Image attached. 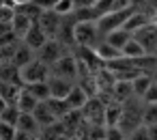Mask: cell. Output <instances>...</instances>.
Returning a JSON list of instances; mask_svg holds the SVG:
<instances>
[{
	"label": "cell",
	"instance_id": "83f0119b",
	"mask_svg": "<svg viewBox=\"0 0 157 140\" xmlns=\"http://www.w3.org/2000/svg\"><path fill=\"white\" fill-rule=\"evenodd\" d=\"M15 11H17V13H22V15H26V18H28V20H33V22H37V20L41 18V13H43V9L39 7L37 0H33V2H28V5H24V7H17Z\"/></svg>",
	"mask_w": 157,
	"mask_h": 140
},
{
	"label": "cell",
	"instance_id": "5bb4252c",
	"mask_svg": "<svg viewBox=\"0 0 157 140\" xmlns=\"http://www.w3.org/2000/svg\"><path fill=\"white\" fill-rule=\"evenodd\" d=\"M0 82H7V84H22V69H17L13 63H0Z\"/></svg>",
	"mask_w": 157,
	"mask_h": 140
},
{
	"label": "cell",
	"instance_id": "ffe728a7",
	"mask_svg": "<svg viewBox=\"0 0 157 140\" xmlns=\"http://www.w3.org/2000/svg\"><path fill=\"white\" fill-rule=\"evenodd\" d=\"M33 20H28L26 15H22V13H17L15 11V18H13V22H11V30H13V35L17 37V39H24L26 37V33L33 28Z\"/></svg>",
	"mask_w": 157,
	"mask_h": 140
},
{
	"label": "cell",
	"instance_id": "74e56055",
	"mask_svg": "<svg viewBox=\"0 0 157 140\" xmlns=\"http://www.w3.org/2000/svg\"><path fill=\"white\" fill-rule=\"evenodd\" d=\"M148 127V140H157V125H146Z\"/></svg>",
	"mask_w": 157,
	"mask_h": 140
},
{
	"label": "cell",
	"instance_id": "44dd1931",
	"mask_svg": "<svg viewBox=\"0 0 157 140\" xmlns=\"http://www.w3.org/2000/svg\"><path fill=\"white\" fill-rule=\"evenodd\" d=\"M33 116H35V121L39 123V127H41V129H45V127H52V125L60 123V121H56V119H54V114L48 110V106H45V103H39V106L35 108Z\"/></svg>",
	"mask_w": 157,
	"mask_h": 140
},
{
	"label": "cell",
	"instance_id": "30bf717a",
	"mask_svg": "<svg viewBox=\"0 0 157 140\" xmlns=\"http://www.w3.org/2000/svg\"><path fill=\"white\" fill-rule=\"evenodd\" d=\"M48 86H50V95L54 99H67V95L71 93V88L75 86V82L65 80V78H58V76H50Z\"/></svg>",
	"mask_w": 157,
	"mask_h": 140
},
{
	"label": "cell",
	"instance_id": "7a4b0ae2",
	"mask_svg": "<svg viewBox=\"0 0 157 140\" xmlns=\"http://www.w3.org/2000/svg\"><path fill=\"white\" fill-rule=\"evenodd\" d=\"M133 11H136V7H133V9H125V11H112V13H105V15H101V18H99V22H97V26H99V33L105 37L108 33L123 28V26L127 24V20L131 18V13H133Z\"/></svg>",
	"mask_w": 157,
	"mask_h": 140
},
{
	"label": "cell",
	"instance_id": "8fae6325",
	"mask_svg": "<svg viewBox=\"0 0 157 140\" xmlns=\"http://www.w3.org/2000/svg\"><path fill=\"white\" fill-rule=\"evenodd\" d=\"M151 22H153V15H151V13H146V11H142V9H136L123 28H125L127 33L136 35L138 30H142V28H144V26H148Z\"/></svg>",
	"mask_w": 157,
	"mask_h": 140
},
{
	"label": "cell",
	"instance_id": "1f68e13d",
	"mask_svg": "<svg viewBox=\"0 0 157 140\" xmlns=\"http://www.w3.org/2000/svg\"><path fill=\"white\" fill-rule=\"evenodd\" d=\"M15 136H17V129L13 125H7L0 121V140H15Z\"/></svg>",
	"mask_w": 157,
	"mask_h": 140
},
{
	"label": "cell",
	"instance_id": "2e32d148",
	"mask_svg": "<svg viewBox=\"0 0 157 140\" xmlns=\"http://www.w3.org/2000/svg\"><path fill=\"white\" fill-rule=\"evenodd\" d=\"M15 129H17V131H22V134L35 136V138L41 134L39 123H37V121H35V116H33V114H28V112H22V114H20V121H17Z\"/></svg>",
	"mask_w": 157,
	"mask_h": 140
},
{
	"label": "cell",
	"instance_id": "3957f363",
	"mask_svg": "<svg viewBox=\"0 0 157 140\" xmlns=\"http://www.w3.org/2000/svg\"><path fill=\"white\" fill-rule=\"evenodd\" d=\"M50 76H52V69H50L45 63H41L39 58H35L30 65H26V67L22 69V84H24V86H28V84L48 82V80H50Z\"/></svg>",
	"mask_w": 157,
	"mask_h": 140
},
{
	"label": "cell",
	"instance_id": "9a60e30c",
	"mask_svg": "<svg viewBox=\"0 0 157 140\" xmlns=\"http://www.w3.org/2000/svg\"><path fill=\"white\" fill-rule=\"evenodd\" d=\"M131 39H133V35H131V33H127L125 28L112 30V33H108V35L103 37V41H105V43H110L112 48H116L118 52H123V48H125Z\"/></svg>",
	"mask_w": 157,
	"mask_h": 140
},
{
	"label": "cell",
	"instance_id": "4dcf8cb0",
	"mask_svg": "<svg viewBox=\"0 0 157 140\" xmlns=\"http://www.w3.org/2000/svg\"><path fill=\"white\" fill-rule=\"evenodd\" d=\"M52 11H56L60 18L73 15V11H75V7H73V0H60V2H58V5H56Z\"/></svg>",
	"mask_w": 157,
	"mask_h": 140
},
{
	"label": "cell",
	"instance_id": "ac0fdd59",
	"mask_svg": "<svg viewBox=\"0 0 157 140\" xmlns=\"http://www.w3.org/2000/svg\"><path fill=\"white\" fill-rule=\"evenodd\" d=\"M123 103H116V101H108L105 103V127H118L121 119H123Z\"/></svg>",
	"mask_w": 157,
	"mask_h": 140
},
{
	"label": "cell",
	"instance_id": "5b68a950",
	"mask_svg": "<svg viewBox=\"0 0 157 140\" xmlns=\"http://www.w3.org/2000/svg\"><path fill=\"white\" fill-rule=\"evenodd\" d=\"M52 76L78 82V58L73 56V52H67L56 65H52Z\"/></svg>",
	"mask_w": 157,
	"mask_h": 140
},
{
	"label": "cell",
	"instance_id": "52a82bcc",
	"mask_svg": "<svg viewBox=\"0 0 157 140\" xmlns=\"http://www.w3.org/2000/svg\"><path fill=\"white\" fill-rule=\"evenodd\" d=\"M136 41H140V45L146 50V54L151 56H157V24L151 22L148 26H144L142 30H138L133 35Z\"/></svg>",
	"mask_w": 157,
	"mask_h": 140
},
{
	"label": "cell",
	"instance_id": "484cf974",
	"mask_svg": "<svg viewBox=\"0 0 157 140\" xmlns=\"http://www.w3.org/2000/svg\"><path fill=\"white\" fill-rule=\"evenodd\" d=\"M125 58H129V60H138V58H142V56H148L146 54V50L140 45V41H136V39H131L125 48H123V52H121Z\"/></svg>",
	"mask_w": 157,
	"mask_h": 140
},
{
	"label": "cell",
	"instance_id": "7c38bea8",
	"mask_svg": "<svg viewBox=\"0 0 157 140\" xmlns=\"http://www.w3.org/2000/svg\"><path fill=\"white\" fill-rule=\"evenodd\" d=\"M22 41H24L28 48H33L35 52H39V50H41V48H43V45L50 41V37H48V35L43 33V28H41V26L35 22V24H33V28L26 33V37H24Z\"/></svg>",
	"mask_w": 157,
	"mask_h": 140
},
{
	"label": "cell",
	"instance_id": "ab89813d",
	"mask_svg": "<svg viewBox=\"0 0 157 140\" xmlns=\"http://www.w3.org/2000/svg\"><path fill=\"white\" fill-rule=\"evenodd\" d=\"M151 76H153V82H155V84H157V69H155V71H153V73H151Z\"/></svg>",
	"mask_w": 157,
	"mask_h": 140
},
{
	"label": "cell",
	"instance_id": "e575fe53",
	"mask_svg": "<svg viewBox=\"0 0 157 140\" xmlns=\"http://www.w3.org/2000/svg\"><path fill=\"white\" fill-rule=\"evenodd\" d=\"M129 140H148V127H146V125H140V127L129 136Z\"/></svg>",
	"mask_w": 157,
	"mask_h": 140
},
{
	"label": "cell",
	"instance_id": "ba28073f",
	"mask_svg": "<svg viewBox=\"0 0 157 140\" xmlns=\"http://www.w3.org/2000/svg\"><path fill=\"white\" fill-rule=\"evenodd\" d=\"M71 52H73V56H75V58H78L82 65H86V67H88L93 73H97V71H101V69L105 67V65H103V60L97 56V52H95V50H90V48L75 45Z\"/></svg>",
	"mask_w": 157,
	"mask_h": 140
},
{
	"label": "cell",
	"instance_id": "8d00e7d4",
	"mask_svg": "<svg viewBox=\"0 0 157 140\" xmlns=\"http://www.w3.org/2000/svg\"><path fill=\"white\" fill-rule=\"evenodd\" d=\"M7 2L11 5V7H24V5H28V2H33V0H7Z\"/></svg>",
	"mask_w": 157,
	"mask_h": 140
},
{
	"label": "cell",
	"instance_id": "e0dca14e",
	"mask_svg": "<svg viewBox=\"0 0 157 140\" xmlns=\"http://www.w3.org/2000/svg\"><path fill=\"white\" fill-rule=\"evenodd\" d=\"M129 99H133V84L125 82V80H118L116 86H114V91H112V101L125 106Z\"/></svg>",
	"mask_w": 157,
	"mask_h": 140
},
{
	"label": "cell",
	"instance_id": "277c9868",
	"mask_svg": "<svg viewBox=\"0 0 157 140\" xmlns=\"http://www.w3.org/2000/svg\"><path fill=\"white\" fill-rule=\"evenodd\" d=\"M80 112L88 125H105V101L101 97H90Z\"/></svg>",
	"mask_w": 157,
	"mask_h": 140
},
{
	"label": "cell",
	"instance_id": "603a6c76",
	"mask_svg": "<svg viewBox=\"0 0 157 140\" xmlns=\"http://www.w3.org/2000/svg\"><path fill=\"white\" fill-rule=\"evenodd\" d=\"M95 52H97V56L103 60V65H110V63H114V60H118V58L123 56L116 48H112V45L105 43V41H101V43L95 48Z\"/></svg>",
	"mask_w": 157,
	"mask_h": 140
},
{
	"label": "cell",
	"instance_id": "6da1fadb",
	"mask_svg": "<svg viewBox=\"0 0 157 140\" xmlns=\"http://www.w3.org/2000/svg\"><path fill=\"white\" fill-rule=\"evenodd\" d=\"M101 41H103V35L99 33L97 22H82V24H75V45L95 50Z\"/></svg>",
	"mask_w": 157,
	"mask_h": 140
},
{
	"label": "cell",
	"instance_id": "8992f818",
	"mask_svg": "<svg viewBox=\"0 0 157 140\" xmlns=\"http://www.w3.org/2000/svg\"><path fill=\"white\" fill-rule=\"evenodd\" d=\"M67 52H69V50H67L63 43H58L56 39H50V41H48L39 52H37V58H39L41 63H45V65L52 69V65H56V63L67 54Z\"/></svg>",
	"mask_w": 157,
	"mask_h": 140
},
{
	"label": "cell",
	"instance_id": "7402d4cb",
	"mask_svg": "<svg viewBox=\"0 0 157 140\" xmlns=\"http://www.w3.org/2000/svg\"><path fill=\"white\" fill-rule=\"evenodd\" d=\"M45 106H48V110L54 114V119H56V121H63V119L71 112V108H69L67 99H54V97H50V99L45 101Z\"/></svg>",
	"mask_w": 157,
	"mask_h": 140
},
{
	"label": "cell",
	"instance_id": "f1b7e54d",
	"mask_svg": "<svg viewBox=\"0 0 157 140\" xmlns=\"http://www.w3.org/2000/svg\"><path fill=\"white\" fill-rule=\"evenodd\" d=\"M142 125H157V103H144Z\"/></svg>",
	"mask_w": 157,
	"mask_h": 140
},
{
	"label": "cell",
	"instance_id": "d4e9b609",
	"mask_svg": "<svg viewBox=\"0 0 157 140\" xmlns=\"http://www.w3.org/2000/svg\"><path fill=\"white\" fill-rule=\"evenodd\" d=\"M39 103H45L52 95H50V86H48V82H39V84H28V86H24Z\"/></svg>",
	"mask_w": 157,
	"mask_h": 140
},
{
	"label": "cell",
	"instance_id": "cb8c5ba5",
	"mask_svg": "<svg viewBox=\"0 0 157 140\" xmlns=\"http://www.w3.org/2000/svg\"><path fill=\"white\" fill-rule=\"evenodd\" d=\"M131 84H133V97L142 99V97L146 95V91L151 88V84H153V76H151V73H140Z\"/></svg>",
	"mask_w": 157,
	"mask_h": 140
},
{
	"label": "cell",
	"instance_id": "f546056e",
	"mask_svg": "<svg viewBox=\"0 0 157 140\" xmlns=\"http://www.w3.org/2000/svg\"><path fill=\"white\" fill-rule=\"evenodd\" d=\"M20 114H22V112H20V108H17V106H9L2 114H0V121L7 123V125H13V127H15V125H17V121H20Z\"/></svg>",
	"mask_w": 157,
	"mask_h": 140
},
{
	"label": "cell",
	"instance_id": "9c48e42d",
	"mask_svg": "<svg viewBox=\"0 0 157 140\" xmlns=\"http://www.w3.org/2000/svg\"><path fill=\"white\" fill-rule=\"evenodd\" d=\"M37 24L43 28V33H45L50 39H54V37L58 35V28H60V24H63V18H60L56 11H43L41 18L37 20Z\"/></svg>",
	"mask_w": 157,
	"mask_h": 140
},
{
	"label": "cell",
	"instance_id": "d590c367",
	"mask_svg": "<svg viewBox=\"0 0 157 140\" xmlns=\"http://www.w3.org/2000/svg\"><path fill=\"white\" fill-rule=\"evenodd\" d=\"M97 0H73V7L75 9H88V7H95Z\"/></svg>",
	"mask_w": 157,
	"mask_h": 140
},
{
	"label": "cell",
	"instance_id": "d6a6232c",
	"mask_svg": "<svg viewBox=\"0 0 157 140\" xmlns=\"http://www.w3.org/2000/svg\"><path fill=\"white\" fill-rule=\"evenodd\" d=\"M105 140H127V136L118 127H108L105 129Z\"/></svg>",
	"mask_w": 157,
	"mask_h": 140
},
{
	"label": "cell",
	"instance_id": "f35d334b",
	"mask_svg": "<svg viewBox=\"0 0 157 140\" xmlns=\"http://www.w3.org/2000/svg\"><path fill=\"white\" fill-rule=\"evenodd\" d=\"M7 108H9V103H7V101H5L2 97H0V114H2V112H5Z\"/></svg>",
	"mask_w": 157,
	"mask_h": 140
},
{
	"label": "cell",
	"instance_id": "d6986e66",
	"mask_svg": "<svg viewBox=\"0 0 157 140\" xmlns=\"http://www.w3.org/2000/svg\"><path fill=\"white\" fill-rule=\"evenodd\" d=\"M90 97H88V93L82 88V86H73L71 88V93L67 95V103H69V108L71 110H82L84 106H86V101H88Z\"/></svg>",
	"mask_w": 157,
	"mask_h": 140
},
{
	"label": "cell",
	"instance_id": "4316f807",
	"mask_svg": "<svg viewBox=\"0 0 157 140\" xmlns=\"http://www.w3.org/2000/svg\"><path fill=\"white\" fill-rule=\"evenodd\" d=\"M17 108H20V112H28V114H33L35 112V108L39 106V101L26 91V88H22V93H20V99H17V103H15Z\"/></svg>",
	"mask_w": 157,
	"mask_h": 140
},
{
	"label": "cell",
	"instance_id": "4fadbf2b",
	"mask_svg": "<svg viewBox=\"0 0 157 140\" xmlns=\"http://www.w3.org/2000/svg\"><path fill=\"white\" fill-rule=\"evenodd\" d=\"M37 58V52L33 50V48H28L24 41H20L17 45H15V54H13V65L17 67V69H24L26 65H30L33 60Z\"/></svg>",
	"mask_w": 157,
	"mask_h": 140
},
{
	"label": "cell",
	"instance_id": "836d02e7",
	"mask_svg": "<svg viewBox=\"0 0 157 140\" xmlns=\"http://www.w3.org/2000/svg\"><path fill=\"white\" fill-rule=\"evenodd\" d=\"M142 101H144V103H157V84H155V82L151 84V88L146 91V95L142 97Z\"/></svg>",
	"mask_w": 157,
	"mask_h": 140
}]
</instances>
